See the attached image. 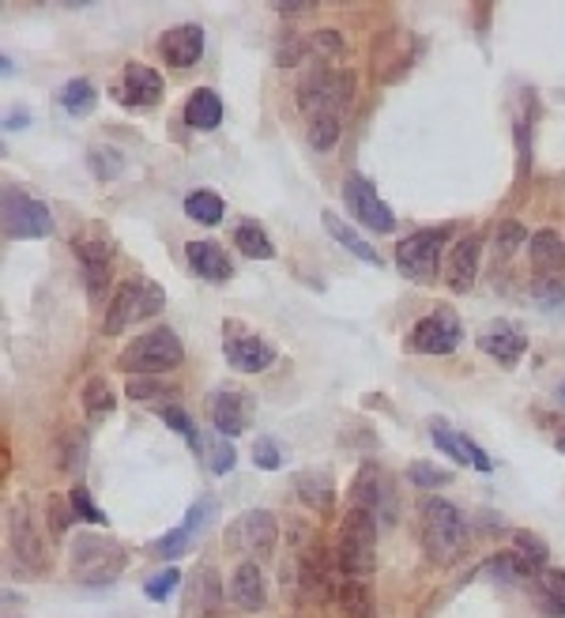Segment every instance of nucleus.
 Returning <instances> with one entry per match:
<instances>
[{"label": "nucleus", "instance_id": "obj_39", "mask_svg": "<svg viewBox=\"0 0 565 618\" xmlns=\"http://www.w3.org/2000/svg\"><path fill=\"white\" fill-rule=\"evenodd\" d=\"M159 419L166 422L170 430H177V434L185 438L188 445H193V453H204V438H200V430H196V422L188 419V415L177 408V404H166V408H159Z\"/></svg>", "mask_w": 565, "mask_h": 618}, {"label": "nucleus", "instance_id": "obj_52", "mask_svg": "<svg viewBox=\"0 0 565 618\" xmlns=\"http://www.w3.org/2000/svg\"><path fill=\"white\" fill-rule=\"evenodd\" d=\"M4 125H8V129H23V125H27V109H23V106H20V109H12Z\"/></svg>", "mask_w": 565, "mask_h": 618}, {"label": "nucleus", "instance_id": "obj_15", "mask_svg": "<svg viewBox=\"0 0 565 618\" xmlns=\"http://www.w3.org/2000/svg\"><path fill=\"white\" fill-rule=\"evenodd\" d=\"M344 200H347V211L366 226V231H377V234H392L396 231V215L392 208L377 197V189L370 185V177L362 174H350L344 182Z\"/></svg>", "mask_w": 565, "mask_h": 618}, {"label": "nucleus", "instance_id": "obj_46", "mask_svg": "<svg viewBox=\"0 0 565 618\" xmlns=\"http://www.w3.org/2000/svg\"><path fill=\"white\" fill-rule=\"evenodd\" d=\"M253 464L261 471H279L282 468V445L276 442V438H256V445H253Z\"/></svg>", "mask_w": 565, "mask_h": 618}, {"label": "nucleus", "instance_id": "obj_31", "mask_svg": "<svg viewBox=\"0 0 565 618\" xmlns=\"http://www.w3.org/2000/svg\"><path fill=\"white\" fill-rule=\"evenodd\" d=\"M336 607H339V618H377L370 588H366V581H355V578L339 581Z\"/></svg>", "mask_w": 565, "mask_h": 618}, {"label": "nucleus", "instance_id": "obj_45", "mask_svg": "<svg viewBox=\"0 0 565 618\" xmlns=\"http://www.w3.org/2000/svg\"><path fill=\"white\" fill-rule=\"evenodd\" d=\"M182 584V570H174V565H166V570H159L155 578H151L148 584H143V596L155 599V604H162L166 596H174V588Z\"/></svg>", "mask_w": 565, "mask_h": 618}, {"label": "nucleus", "instance_id": "obj_10", "mask_svg": "<svg viewBox=\"0 0 565 618\" xmlns=\"http://www.w3.org/2000/svg\"><path fill=\"white\" fill-rule=\"evenodd\" d=\"M222 544L234 555H242L245 562H261L279 544V524L268 510H245L227 524V539Z\"/></svg>", "mask_w": 565, "mask_h": 618}, {"label": "nucleus", "instance_id": "obj_41", "mask_svg": "<svg viewBox=\"0 0 565 618\" xmlns=\"http://www.w3.org/2000/svg\"><path fill=\"white\" fill-rule=\"evenodd\" d=\"M204 456H208V468L216 471V476H227V471H234V464H238L234 445H230V438H222V434L204 442Z\"/></svg>", "mask_w": 565, "mask_h": 618}, {"label": "nucleus", "instance_id": "obj_21", "mask_svg": "<svg viewBox=\"0 0 565 618\" xmlns=\"http://www.w3.org/2000/svg\"><path fill=\"white\" fill-rule=\"evenodd\" d=\"M159 54L170 69H193L204 57V27L196 23H177L159 38Z\"/></svg>", "mask_w": 565, "mask_h": 618}, {"label": "nucleus", "instance_id": "obj_3", "mask_svg": "<svg viewBox=\"0 0 565 618\" xmlns=\"http://www.w3.org/2000/svg\"><path fill=\"white\" fill-rule=\"evenodd\" d=\"M185 362V347L170 328H151V333L136 336L132 343L122 351L117 366L125 370L128 377H159L166 370H177Z\"/></svg>", "mask_w": 565, "mask_h": 618}, {"label": "nucleus", "instance_id": "obj_44", "mask_svg": "<svg viewBox=\"0 0 565 618\" xmlns=\"http://www.w3.org/2000/svg\"><path fill=\"white\" fill-rule=\"evenodd\" d=\"M339 117H316V121H310V148L313 151H332L339 140Z\"/></svg>", "mask_w": 565, "mask_h": 618}, {"label": "nucleus", "instance_id": "obj_6", "mask_svg": "<svg viewBox=\"0 0 565 618\" xmlns=\"http://www.w3.org/2000/svg\"><path fill=\"white\" fill-rule=\"evenodd\" d=\"M128 562V550L109 536H76L72 544V578L83 584H109L122 578Z\"/></svg>", "mask_w": 565, "mask_h": 618}, {"label": "nucleus", "instance_id": "obj_48", "mask_svg": "<svg viewBox=\"0 0 565 618\" xmlns=\"http://www.w3.org/2000/svg\"><path fill=\"white\" fill-rule=\"evenodd\" d=\"M305 54H310V38L290 35L287 42H279V46H276V65H279V69H295Z\"/></svg>", "mask_w": 565, "mask_h": 618}, {"label": "nucleus", "instance_id": "obj_38", "mask_svg": "<svg viewBox=\"0 0 565 618\" xmlns=\"http://www.w3.org/2000/svg\"><path fill=\"white\" fill-rule=\"evenodd\" d=\"M532 299L539 310L554 313L565 310V279L562 276H535L532 279Z\"/></svg>", "mask_w": 565, "mask_h": 618}, {"label": "nucleus", "instance_id": "obj_8", "mask_svg": "<svg viewBox=\"0 0 565 618\" xmlns=\"http://www.w3.org/2000/svg\"><path fill=\"white\" fill-rule=\"evenodd\" d=\"M350 510L366 513L377 528H389L392 521H396V487H392L389 471L381 468V464L366 460L362 468L355 471V482H350Z\"/></svg>", "mask_w": 565, "mask_h": 618}, {"label": "nucleus", "instance_id": "obj_49", "mask_svg": "<svg viewBox=\"0 0 565 618\" xmlns=\"http://www.w3.org/2000/svg\"><path fill=\"white\" fill-rule=\"evenodd\" d=\"M46 513H49V521H54V536H65L68 521H76L72 502H68V498H61V494H49L46 498Z\"/></svg>", "mask_w": 565, "mask_h": 618}, {"label": "nucleus", "instance_id": "obj_40", "mask_svg": "<svg viewBox=\"0 0 565 618\" xmlns=\"http://www.w3.org/2000/svg\"><path fill=\"white\" fill-rule=\"evenodd\" d=\"M407 479L415 482V487H423V490H441V487H449V482H452V471L438 468V464H430V460H411L407 464Z\"/></svg>", "mask_w": 565, "mask_h": 618}, {"label": "nucleus", "instance_id": "obj_7", "mask_svg": "<svg viewBox=\"0 0 565 618\" xmlns=\"http://www.w3.org/2000/svg\"><path fill=\"white\" fill-rule=\"evenodd\" d=\"M452 226H426V231L411 234V238H400L396 242V268L400 276L411 279V283H434L438 272L445 268L441 253H445V242H449Z\"/></svg>", "mask_w": 565, "mask_h": 618}, {"label": "nucleus", "instance_id": "obj_5", "mask_svg": "<svg viewBox=\"0 0 565 618\" xmlns=\"http://www.w3.org/2000/svg\"><path fill=\"white\" fill-rule=\"evenodd\" d=\"M377 524L366 513L347 510V521L339 524V544H336V562L344 578L366 581L377 570Z\"/></svg>", "mask_w": 565, "mask_h": 618}, {"label": "nucleus", "instance_id": "obj_53", "mask_svg": "<svg viewBox=\"0 0 565 618\" xmlns=\"http://www.w3.org/2000/svg\"><path fill=\"white\" fill-rule=\"evenodd\" d=\"M279 15H302V12H313V4H276Z\"/></svg>", "mask_w": 565, "mask_h": 618}, {"label": "nucleus", "instance_id": "obj_9", "mask_svg": "<svg viewBox=\"0 0 565 618\" xmlns=\"http://www.w3.org/2000/svg\"><path fill=\"white\" fill-rule=\"evenodd\" d=\"M72 253L80 257L83 287H88V294L99 302L109 287V272H114V268H109V260H114V238H109V231L102 223H88L72 238Z\"/></svg>", "mask_w": 565, "mask_h": 618}, {"label": "nucleus", "instance_id": "obj_26", "mask_svg": "<svg viewBox=\"0 0 565 618\" xmlns=\"http://www.w3.org/2000/svg\"><path fill=\"white\" fill-rule=\"evenodd\" d=\"M185 260L188 268H193L200 279H208V283H227V279H234V265H230L227 249H222L219 242H188L185 245Z\"/></svg>", "mask_w": 565, "mask_h": 618}, {"label": "nucleus", "instance_id": "obj_2", "mask_svg": "<svg viewBox=\"0 0 565 618\" xmlns=\"http://www.w3.org/2000/svg\"><path fill=\"white\" fill-rule=\"evenodd\" d=\"M166 310V291L148 276H132L122 279L109 294V306H106V320H102V333L117 336L125 328L140 325V320H151Z\"/></svg>", "mask_w": 565, "mask_h": 618}, {"label": "nucleus", "instance_id": "obj_29", "mask_svg": "<svg viewBox=\"0 0 565 618\" xmlns=\"http://www.w3.org/2000/svg\"><path fill=\"white\" fill-rule=\"evenodd\" d=\"M321 223H324V231H328L332 238H336V245H344L347 253H355V257L366 260V265H377V268H381V253H377L373 245L355 231V226H347L344 219L336 215V211H324Z\"/></svg>", "mask_w": 565, "mask_h": 618}, {"label": "nucleus", "instance_id": "obj_33", "mask_svg": "<svg viewBox=\"0 0 565 618\" xmlns=\"http://www.w3.org/2000/svg\"><path fill=\"white\" fill-rule=\"evenodd\" d=\"M57 103H61V109L68 117H88L94 114V106H99V91H94L91 80H68L61 88V95H57Z\"/></svg>", "mask_w": 565, "mask_h": 618}, {"label": "nucleus", "instance_id": "obj_34", "mask_svg": "<svg viewBox=\"0 0 565 618\" xmlns=\"http://www.w3.org/2000/svg\"><path fill=\"white\" fill-rule=\"evenodd\" d=\"M185 215L196 219V223H204V226H219L222 219H227V205H222L219 193L196 189V193H188V197H185Z\"/></svg>", "mask_w": 565, "mask_h": 618}, {"label": "nucleus", "instance_id": "obj_14", "mask_svg": "<svg viewBox=\"0 0 565 618\" xmlns=\"http://www.w3.org/2000/svg\"><path fill=\"white\" fill-rule=\"evenodd\" d=\"M411 351L418 354H452L460 347V317L452 306H438L434 313H426L415 328H411Z\"/></svg>", "mask_w": 565, "mask_h": 618}, {"label": "nucleus", "instance_id": "obj_17", "mask_svg": "<svg viewBox=\"0 0 565 618\" xmlns=\"http://www.w3.org/2000/svg\"><path fill=\"white\" fill-rule=\"evenodd\" d=\"M216 505H219L216 494H204L200 502L188 510V516L177 524V528H170L166 536H159L155 544H151V555H155V558H182L185 550L193 547V539L204 532V524L216 516Z\"/></svg>", "mask_w": 565, "mask_h": 618}, {"label": "nucleus", "instance_id": "obj_20", "mask_svg": "<svg viewBox=\"0 0 565 618\" xmlns=\"http://www.w3.org/2000/svg\"><path fill=\"white\" fill-rule=\"evenodd\" d=\"M117 98H122L128 109L159 106L162 103V75L151 69V65L128 61L122 72V91H117Z\"/></svg>", "mask_w": 565, "mask_h": 618}, {"label": "nucleus", "instance_id": "obj_12", "mask_svg": "<svg viewBox=\"0 0 565 618\" xmlns=\"http://www.w3.org/2000/svg\"><path fill=\"white\" fill-rule=\"evenodd\" d=\"M49 231H54V211L46 208V200L8 185L4 189V234L8 238L34 242V238H46Z\"/></svg>", "mask_w": 565, "mask_h": 618}, {"label": "nucleus", "instance_id": "obj_4", "mask_svg": "<svg viewBox=\"0 0 565 618\" xmlns=\"http://www.w3.org/2000/svg\"><path fill=\"white\" fill-rule=\"evenodd\" d=\"M355 98V72L339 69H316L298 83V106L302 114L316 121V117H339Z\"/></svg>", "mask_w": 565, "mask_h": 618}, {"label": "nucleus", "instance_id": "obj_11", "mask_svg": "<svg viewBox=\"0 0 565 618\" xmlns=\"http://www.w3.org/2000/svg\"><path fill=\"white\" fill-rule=\"evenodd\" d=\"M222 351H227L230 370H238V374H264L279 359L276 347L264 340V336L250 333L242 320H227L222 325Z\"/></svg>", "mask_w": 565, "mask_h": 618}, {"label": "nucleus", "instance_id": "obj_50", "mask_svg": "<svg viewBox=\"0 0 565 618\" xmlns=\"http://www.w3.org/2000/svg\"><path fill=\"white\" fill-rule=\"evenodd\" d=\"M535 584L543 588V599H562L565 604V570H539Z\"/></svg>", "mask_w": 565, "mask_h": 618}, {"label": "nucleus", "instance_id": "obj_51", "mask_svg": "<svg viewBox=\"0 0 565 618\" xmlns=\"http://www.w3.org/2000/svg\"><path fill=\"white\" fill-rule=\"evenodd\" d=\"M310 49H316V57L321 54L339 57L344 54V38H339L336 31H316V35H310Z\"/></svg>", "mask_w": 565, "mask_h": 618}, {"label": "nucleus", "instance_id": "obj_35", "mask_svg": "<svg viewBox=\"0 0 565 618\" xmlns=\"http://www.w3.org/2000/svg\"><path fill=\"white\" fill-rule=\"evenodd\" d=\"M83 411H88V419H106V415L117 411V393L109 388L106 377L88 381V388H83Z\"/></svg>", "mask_w": 565, "mask_h": 618}, {"label": "nucleus", "instance_id": "obj_55", "mask_svg": "<svg viewBox=\"0 0 565 618\" xmlns=\"http://www.w3.org/2000/svg\"><path fill=\"white\" fill-rule=\"evenodd\" d=\"M558 400H562V404H565V377H562V381H558Z\"/></svg>", "mask_w": 565, "mask_h": 618}, {"label": "nucleus", "instance_id": "obj_43", "mask_svg": "<svg viewBox=\"0 0 565 618\" xmlns=\"http://www.w3.org/2000/svg\"><path fill=\"white\" fill-rule=\"evenodd\" d=\"M512 550H517V555L524 558L535 573L546 570V558H551V550H546V544L535 536V532H517V536H512Z\"/></svg>", "mask_w": 565, "mask_h": 618}, {"label": "nucleus", "instance_id": "obj_1", "mask_svg": "<svg viewBox=\"0 0 565 618\" xmlns=\"http://www.w3.org/2000/svg\"><path fill=\"white\" fill-rule=\"evenodd\" d=\"M418 536H423V550L430 562L449 565L460 558V550L468 547V524L464 513L449 502V498H423L418 502Z\"/></svg>", "mask_w": 565, "mask_h": 618}, {"label": "nucleus", "instance_id": "obj_37", "mask_svg": "<svg viewBox=\"0 0 565 618\" xmlns=\"http://www.w3.org/2000/svg\"><path fill=\"white\" fill-rule=\"evenodd\" d=\"M125 393H128V400H136V404L159 400L162 408H166V400L174 396V385H166V381H159V377H128Z\"/></svg>", "mask_w": 565, "mask_h": 618}, {"label": "nucleus", "instance_id": "obj_23", "mask_svg": "<svg viewBox=\"0 0 565 618\" xmlns=\"http://www.w3.org/2000/svg\"><path fill=\"white\" fill-rule=\"evenodd\" d=\"M478 257H483V242L478 238H460L445 257V283L452 294H468L478 276Z\"/></svg>", "mask_w": 565, "mask_h": 618}, {"label": "nucleus", "instance_id": "obj_27", "mask_svg": "<svg viewBox=\"0 0 565 618\" xmlns=\"http://www.w3.org/2000/svg\"><path fill=\"white\" fill-rule=\"evenodd\" d=\"M295 494H298V502H302L305 510H313V513H332V510H336V479H332L328 471H313V468L298 471V476H295Z\"/></svg>", "mask_w": 565, "mask_h": 618}, {"label": "nucleus", "instance_id": "obj_13", "mask_svg": "<svg viewBox=\"0 0 565 618\" xmlns=\"http://www.w3.org/2000/svg\"><path fill=\"white\" fill-rule=\"evenodd\" d=\"M8 550H12V562L23 578H38L46 570V539L34 528V521L23 505L8 510Z\"/></svg>", "mask_w": 565, "mask_h": 618}, {"label": "nucleus", "instance_id": "obj_16", "mask_svg": "<svg viewBox=\"0 0 565 618\" xmlns=\"http://www.w3.org/2000/svg\"><path fill=\"white\" fill-rule=\"evenodd\" d=\"M208 419L216 427V434L222 438H238L250 430L253 419V396L250 393H238V388H216L208 396Z\"/></svg>", "mask_w": 565, "mask_h": 618}, {"label": "nucleus", "instance_id": "obj_22", "mask_svg": "<svg viewBox=\"0 0 565 618\" xmlns=\"http://www.w3.org/2000/svg\"><path fill=\"white\" fill-rule=\"evenodd\" d=\"M475 343H478V351L498 359L501 366H517L520 354L528 351V336L520 333L512 320H494V325H486L483 333L475 336Z\"/></svg>", "mask_w": 565, "mask_h": 618}, {"label": "nucleus", "instance_id": "obj_54", "mask_svg": "<svg viewBox=\"0 0 565 618\" xmlns=\"http://www.w3.org/2000/svg\"><path fill=\"white\" fill-rule=\"evenodd\" d=\"M554 448L565 456V422H558V430H554Z\"/></svg>", "mask_w": 565, "mask_h": 618}, {"label": "nucleus", "instance_id": "obj_47", "mask_svg": "<svg viewBox=\"0 0 565 618\" xmlns=\"http://www.w3.org/2000/svg\"><path fill=\"white\" fill-rule=\"evenodd\" d=\"M68 502H72V513L76 521H88V524H106V513L99 510V505L91 502V494L83 487H72V494H68Z\"/></svg>", "mask_w": 565, "mask_h": 618}, {"label": "nucleus", "instance_id": "obj_36", "mask_svg": "<svg viewBox=\"0 0 565 618\" xmlns=\"http://www.w3.org/2000/svg\"><path fill=\"white\" fill-rule=\"evenodd\" d=\"M88 166L94 177H102V182H114V177L125 174V155L117 148H109V143H94L88 151Z\"/></svg>", "mask_w": 565, "mask_h": 618}, {"label": "nucleus", "instance_id": "obj_19", "mask_svg": "<svg viewBox=\"0 0 565 618\" xmlns=\"http://www.w3.org/2000/svg\"><path fill=\"white\" fill-rule=\"evenodd\" d=\"M332 570H339L336 558L324 555L321 547L310 550V555L298 562V588H302V596L316 599V604H324V599H336L339 581H332Z\"/></svg>", "mask_w": 565, "mask_h": 618}, {"label": "nucleus", "instance_id": "obj_25", "mask_svg": "<svg viewBox=\"0 0 565 618\" xmlns=\"http://www.w3.org/2000/svg\"><path fill=\"white\" fill-rule=\"evenodd\" d=\"M230 604L238 611H264L268 604V584H264V570L261 562H242L230 578Z\"/></svg>", "mask_w": 565, "mask_h": 618}, {"label": "nucleus", "instance_id": "obj_32", "mask_svg": "<svg viewBox=\"0 0 565 618\" xmlns=\"http://www.w3.org/2000/svg\"><path fill=\"white\" fill-rule=\"evenodd\" d=\"M234 245H238V253H245L250 260L276 257V245H272L268 231H264L261 223H253V219H242V223L234 226Z\"/></svg>", "mask_w": 565, "mask_h": 618}, {"label": "nucleus", "instance_id": "obj_42", "mask_svg": "<svg viewBox=\"0 0 565 618\" xmlns=\"http://www.w3.org/2000/svg\"><path fill=\"white\" fill-rule=\"evenodd\" d=\"M532 234L524 231V223H517V219H505V223H498V234H494V257H512V253L520 249Z\"/></svg>", "mask_w": 565, "mask_h": 618}, {"label": "nucleus", "instance_id": "obj_18", "mask_svg": "<svg viewBox=\"0 0 565 618\" xmlns=\"http://www.w3.org/2000/svg\"><path fill=\"white\" fill-rule=\"evenodd\" d=\"M222 607H227V588H222V581H219V570L204 562L200 570L188 578L185 618H219Z\"/></svg>", "mask_w": 565, "mask_h": 618}, {"label": "nucleus", "instance_id": "obj_24", "mask_svg": "<svg viewBox=\"0 0 565 618\" xmlns=\"http://www.w3.org/2000/svg\"><path fill=\"white\" fill-rule=\"evenodd\" d=\"M430 438H434V445H438L441 453H449L457 464H468V468H475V471H491V468H494L491 456H486L483 448L471 442L468 434L452 430L445 419H434V422H430Z\"/></svg>", "mask_w": 565, "mask_h": 618}, {"label": "nucleus", "instance_id": "obj_30", "mask_svg": "<svg viewBox=\"0 0 565 618\" xmlns=\"http://www.w3.org/2000/svg\"><path fill=\"white\" fill-rule=\"evenodd\" d=\"M185 121L193 125V129H200V132L219 129V121H222V98L216 95V91H208V88H196L193 95L185 98Z\"/></svg>", "mask_w": 565, "mask_h": 618}, {"label": "nucleus", "instance_id": "obj_28", "mask_svg": "<svg viewBox=\"0 0 565 618\" xmlns=\"http://www.w3.org/2000/svg\"><path fill=\"white\" fill-rule=\"evenodd\" d=\"M528 253H532V268L535 276H562L565 272V238L558 231H535L532 242H528Z\"/></svg>", "mask_w": 565, "mask_h": 618}]
</instances>
